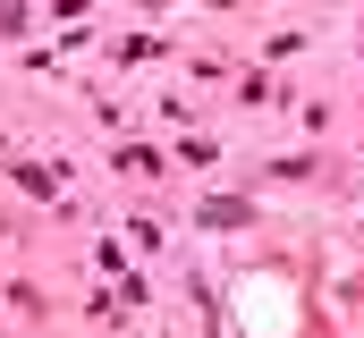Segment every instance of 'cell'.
Here are the masks:
<instances>
[{"instance_id": "obj_1", "label": "cell", "mask_w": 364, "mask_h": 338, "mask_svg": "<svg viewBox=\"0 0 364 338\" xmlns=\"http://www.w3.org/2000/svg\"><path fill=\"white\" fill-rule=\"evenodd\" d=\"M203 229H246V203H229V195H220V203H203Z\"/></svg>"}]
</instances>
